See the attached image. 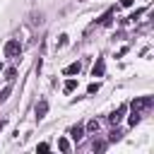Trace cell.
Segmentation results:
<instances>
[{
    "label": "cell",
    "instance_id": "6",
    "mask_svg": "<svg viewBox=\"0 0 154 154\" xmlns=\"http://www.w3.org/2000/svg\"><path fill=\"white\" fill-rule=\"evenodd\" d=\"M70 135H72V140L77 142V140H82L84 137V125H75L72 130H70Z\"/></svg>",
    "mask_w": 154,
    "mask_h": 154
},
{
    "label": "cell",
    "instance_id": "9",
    "mask_svg": "<svg viewBox=\"0 0 154 154\" xmlns=\"http://www.w3.org/2000/svg\"><path fill=\"white\" fill-rule=\"evenodd\" d=\"M58 149H60V152H70V142H67L65 137H60V140H58Z\"/></svg>",
    "mask_w": 154,
    "mask_h": 154
},
{
    "label": "cell",
    "instance_id": "2",
    "mask_svg": "<svg viewBox=\"0 0 154 154\" xmlns=\"http://www.w3.org/2000/svg\"><path fill=\"white\" fill-rule=\"evenodd\" d=\"M152 106H154V96H142V99L132 101V111H137V113H142V111H147Z\"/></svg>",
    "mask_w": 154,
    "mask_h": 154
},
{
    "label": "cell",
    "instance_id": "16",
    "mask_svg": "<svg viewBox=\"0 0 154 154\" xmlns=\"http://www.w3.org/2000/svg\"><path fill=\"white\" fill-rule=\"evenodd\" d=\"M48 149H51V144H48V142H41V144L36 147V152H48Z\"/></svg>",
    "mask_w": 154,
    "mask_h": 154
},
{
    "label": "cell",
    "instance_id": "8",
    "mask_svg": "<svg viewBox=\"0 0 154 154\" xmlns=\"http://www.w3.org/2000/svg\"><path fill=\"white\" fill-rule=\"evenodd\" d=\"M75 89H77V79H72V77H70V79L63 84V91H65V94H70V91H75Z\"/></svg>",
    "mask_w": 154,
    "mask_h": 154
},
{
    "label": "cell",
    "instance_id": "3",
    "mask_svg": "<svg viewBox=\"0 0 154 154\" xmlns=\"http://www.w3.org/2000/svg\"><path fill=\"white\" fill-rule=\"evenodd\" d=\"M103 72H106V63H103V58H96V63L91 67V77H103Z\"/></svg>",
    "mask_w": 154,
    "mask_h": 154
},
{
    "label": "cell",
    "instance_id": "18",
    "mask_svg": "<svg viewBox=\"0 0 154 154\" xmlns=\"http://www.w3.org/2000/svg\"><path fill=\"white\" fill-rule=\"evenodd\" d=\"M0 128H2V125H0Z\"/></svg>",
    "mask_w": 154,
    "mask_h": 154
},
{
    "label": "cell",
    "instance_id": "15",
    "mask_svg": "<svg viewBox=\"0 0 154 154\" xmlns=\"http://www.w3.org/2000/svg\"><path fill=\"white\" fill-rule=\"evenodd\" d=\"M137 123H140V113L132 111V116H130V125H137Z\"/></svg>",
    "mask_w": 154,
    "mask_h": 154
},
{
    "label": "cell",
    "instance_id": "5",
    "mask_svg": "<svg viewBox=\"0 0 154 154\" xmlns=\"http://www.w3.org/2000/svg\"><path fill=\"white\" fill-rule=\"evenodd\" d=\"M125 111H128V106H125V103H123V106H120V108H118V111H113V113H111V116H108V120H111V123H113V125H118V123H120V118H123V113H125Z\"/></svg>",
    "mask_w": 154,
    "mask_h": 154
},
{
    "label": "cell",
    "instance_id": "17",
    "mask_svg": "<svg viewBox=\"0 0 154 154\" xmlns=\"http://www.w3.org/2000/svg\"><path fill=\"white\" fill-rule=\"evenodd\" d=\"M120 5L123 7H132V0H120Z\"/></svg>",
    "mask_w": 154,
    "mask_h": 154
},
{
    "label": "cell",
    "instance_id": "4",
    "mask_svg": "<svg viewBox=\"0 0 154 154\" xmlns=\"http://www.w3.org/2000/svg\"><path fill=\"white\" fill-rule=\"evenodd\" d=\"M46 113H48V101H46V99H41V101L36 103V120L46 118Z\"/></svg>",
    "mask_w": 154,
    "mask_h": 154
},
{
    "label": "cell",
    "instance_id": "1",
    "mask_svg": "<svg viewBox=\"0 0 154 154\" xmlns=\"http://www.w3.org/2000/svg\"><path fill=\"white\" fill-rule=\"evenodd\" d=\"M19 53H22V43L17 38H10L5 43V58H19Z\"/></svg>",
    "mask_w": 154,
    "mask_h": 154
},
{
    "label": "cell",
    "instance_id": "7",
    "mask_svg": "<svg viewBox=\"0 0 154 154\" xmlns=\"http://www.w3.org/2000/svg\"><path fill=\"white\" fill-rule=\"evenodd\" d=\"M79 70H82V65H79V63H72V65H67V67H65V70H63V72H65V75H67V77H70V75H77V72H79Z\"/></svg>",
    "mask_w": 154,
    "mask_h": 154
},
{
    "label": "cell",
    "instance_id": "11",
    "mask_svg": "<svg viewBox=\"0 0 154 154\" xmlns=\"http://www.w3.org/2000/svg\"><path fill=\"white\" fill-rule=\"evenodd\" d=\"M14 77H17V70H14V67H10V70H5V79H10V82H12Z\"/></svg>",
    "mask_w": 154,
    "mask_h": 154
},
{
    "label": "cell",
    "instance_id": "13",
    "mask_svg": "<svg viewBox=\"0 0 154 154\" xmlns=\"http://www.w3.org/2000/svg\"><path fill=\"white\" fill-rule=\"evenodd\" d=\"M91 149H94V152H103V149H106V142H94Z\"/></svg>",
    "mask_w": 154,
    "mask_h": 154
},
{
    "label": "cell",
    "instance_id": "14",
    "mask_svg": "<svg viewBox=\"0 0 154 154\" xmlns=\"http://www.w3.org/2000/svg\"><path fill=\"white\" fill-rule=\"evenodd\" d=\"M87 91H89V94H96V91H99V82H91V84L87 87Z\"/></svg>",
    "mask_w": 154,
    "mask_h": 154
},
{
    "label": "cell",
    "instance_id": "10",
    "mask_svg": "<svg viewBox=\"0 0 154 154\" xmlns=\"http://www.w3.org/2000/svg\"><path fill=\"white\" fill-rule=\"evenodd\" d=\"M10 94H12V84H7V87H5L2 91H0V103H2V101H5V99H7Z\"/></svg>",
    "mask_w": 154,
    "mask_h": 154
},
{
    "label": "cell",
    "instance_id": "19",
    "mask_svg": "<svg viewBox=\"0 0 154 154\" xmlns=\"http://www.w3.org/2000/svg\"><path fill=\"white\" fill-rule=\"evenodd\" d=\"M0 67H2V65H0Z\"/></svg>",
    "mask_w": 154,
    "mask_h": 154
},
{
    "label": "cell",
    "instance_id": "12",
    "mask_svg": "<svg viewBox=\"0 0 154 154\" xmlns=\"http://www.w3.org/2000/svg\"><path fill=\"white\" fill-rule=\"evenodd\" d=\"M87 130H89V132H96V130H99V120H89Z\"/></svg>",
    "mask_w": 154,
    "mask_h": 154
}]
</instances>
